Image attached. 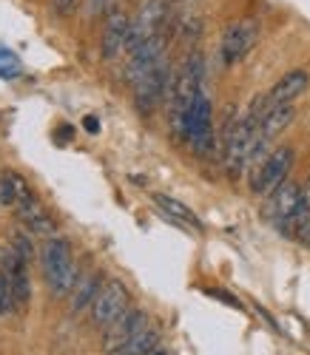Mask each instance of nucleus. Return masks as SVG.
<instances>
[{"instance_id": "aec40b11", "label": "nucleus", "mask_w": 310, "mask_h": 355, "mask_svg": "<svg viewBox=\"0 0 310 355\" xmlns=\"http://www.w3.org/2000/svg\"><path fill=\"white\" fill-rule=\"evenodd\" d=\"M20 74H23L20 57H17L9 46L0 43V77H3V80H17Z\"/></svg>"}, {"instance_id": "20e7f679", "label": "nucleus", "mask_w": 310, "mask_h": 355, "mask_svg": "<svg viewBox=\"0 0 310 355\" xmlns=\"http://www.w3.org/2000/svg\"><path fill=\"white\" fill-rule=\"evenodd\" d=\"M171 85H174V74H171V66L168 60H163L154 66L151 71H145L137 83H134V105L142 116H151L154 111L160 108L163 100L171 97Z\"/></svg>"}, {"instance_id": "dca6fc26", "label": "nucleus", "mask_w": 310, "mask_h": 355, "mask_svg": "<svg viewBox=\"0 0 310 355\" xmlns=\"http://www.w3.org/2000/svg\"><path fill=\"white\" fill-rule=\"evenodd\" d=\"M154 205H157L160 214H165L168 219H174V222H179V225H185V227H191V230L202 233V222H199V216L188 208V205H182L179 199H174V196H168V193H154Z\"/></svg>"}, {"instance_id": "412c9836", "label": "nucleus", "mask_w": 310, "mask_h": 355, "mask_svg": "<svg viewBox=\"0 0 310 355\" xmlns=\"http://www.w3.org/2000/svg\"><path fill=\"white\" fill-rule=\"evenodd\" d=\"M293 236H296V239L304 245V248H310V208H307V205H304V208H302V214L293 219Z\"/></svg>"}, {"instance_id": "bb28decb", "label": "nucleus", "mask_w": 310, "mask_h": 355, "mask_svg": "<svg viewBox=\"0 0 310 355\" xmlns=\"http://www.w3.org/2000/svg\"><path fill=\"white\" fill-rule=\"evenodd\" d=\"M302 193H304V205H307V208H310V176H307V182H304Z\"/></svg>"}, {"instance_id": "6e6552de", "label": "nucleus", "mask_w": 310, "mask_h": 355, "mask_svg": "<svg viewBox=\"0 0 310 355\" xmlns=\"http://www.w3.org/2000/svg\"><path fill=\"white\" fill-rule=\"evenodd\" d=\"M302 208H304L302 185H296V182H285V185H279V188L268 196L265 216H268L276 227H291L293 219L302 214Z\"/></svg>"}, {"instance_id": "1a4fd4ad", "label": "nucleus", "mask_w": 310, "mask_h": 355, "mask_svg": "<svg viewBox=\"0 0 310 355\" xmlns=\"http://www.w3.org/2000/svg\"><path fill=\"white\" fill-rule=\"evenodd\" d=\"M168 17V6L165 0H145L140 6V12L131 17V35H129V51H134L137 46H142L145 40H151L154 35L163 32V23Z\"/></svg>"}, {"instance_id": "a211bd4d", "label": "nucleus", "mask_w": 310, "mask_h": 355, "mask_svg": "<svg viewBox=\"0 0 310 355\" xmlns=\"http://www.w3.org/2000/svg\"><path fill=\"white\" fill-rule=\"evenodd\" d=\"M157 344H160V333L154 327H148V330H142L140 336H134L131 341H126L108 355H151L154 349H157Z\"/></svg>"}, {"instance_id": "ddd939ff", "label": "nucleus", "mask_w": 310, "mask_h": 355, "mask_svg": "<svg viewBox=\"0 0 310 355\" xmlns=\"http://www.w3.org/2000/svg\"><path fill=\"white\" fill-rule=\"evenodd\" d=\"M15 211H17V219H20L28 230L43 233V236H49V233L54 230L51 216L46 214L43 202L35 196V191H32V188H26V191L20 193V199H17V205H15Z\"/></svg>"}, {"instance_id": "cd10ccee", "label": "nucleus", "mask_w": 310, "mask_h": 355, "mask_svg": "<svg viewBox=\"0 0 310 355\" xmlns=\"http://www.w3.org/2000/svg\"><path fill=\"white\" fill-rule=\"evenodd\" d=\"M157 355H160V352H157Z\"/></svg>"}, {"instance_id": "f3484780", "label": "nucleus", "mask_w": 310, "mask_h": 355, "mask_svg": "<svg viewBox=\"0 0 310 355\" xmlns=\"http://www.w3.org/2000/svg\"><path fill=\"white\" fill-rule=\"evenodd\" d=\"M100 287H103L100 273H85V276H80L77 284H74V290H72V310L80 313V310L91 307V302H95V295L100 293Z\"/></svg>"}, {"instance_id": "39448f33", "label": "nucleus", "mask_w": 310, "mask_h": 355, "mask_svg": "<svg viewBox=\"0 0 310 355\" xmlns=\"http://www.w3.org/2000/svg\"><path fill=\"white\" fill-rule=\"evenodd\" d=\"M259 40V20L256 17H239L234 20L225 32H222V40H220V57H222V66H236L242 63L247 54L254 51Z\"/></svg>"}, {"instance_id": "7ed1b4c3", "label": "nucleus", "mask_w": 310, "mask_h": 355, "mask_svg": "<svg viewBox=\"0 0 310 355\" xmlns=\"http://www.w3.org/2000/svg\"><path fill=\"white\" fill-rule=\"evenodd\" d=\"M43 276H46V284L51 287L54 295H66L77 284L69 242L60 239V236H51V239H46V245H43Z\"/></svg>"}, {"instance_id": "393cba45", "label": "nucleus", "mask_w": 310, "mask_h": 355, "mask_svg": "<svg viewBox=\"0 0 310 355\" xmlns=\"http://www.w3.org/2000/svg\"><path fill=\"white\" fill-rule=\"evenodd\" d=\"M208 295H213V299H220V302H228L231 307H236V310H242V304H239L236 299H228V293H220V290H211Z\"/></svg>"}, {"instance_id": "b1692460", "label": "nucleus", "mask_w": 310, "mask_h": 355, "mask_svg": "<svg viewBox=\"0 0 310 355\" xmlns=\"http://www.w3.org/2000/svg\"><path fill=\"white\" fill-rule=\"evenodd\" d=\"M51 6L60 17H69L74 9H77V0H51Z\"/></svg>"}, {"instance_id": "6ab92c4d", "label": "nucleus", "mask_w": 310, "mask_h": 355, "mask_svg": "<svg viewBox=\"0 0 310 355\" xmlns=\"http://www.w3.org/2000/svg\"><path fill=\"white\" fill-rule=\"evenodd\" d=\"M28 185L23 182V176L15 171H0V205H17L20 193Z\"/></svg>"}, {"instance_id": "f8f14e48", "label": "nucleus", "mask_w": 310, "mask_h": 355, "mask_svg": "<svg viewBox=\"0 0 310 355\" xmlns=\"http://www.w3.org/2000/svg\"><path fill=\"white\" fill-rule=\"evenodd\" d=\"M310 88V74H307V69H291L288 74H282L279 77L270 88H268V103H270V108L273 105H288V103H296L304 92Z\"/></svg>"}, {"instance_id": "9d476101", "label": "nucleus", "mask_w": 310, "mask_h": 355, "mask_svg": "<svg viewBox=\"0 0 310 355\" xmlns=\"http://www.w3.org/2000/svg\"><path fill=\"white\" fill-rule=\"evenodd\" d=\"M142 330H148V313L145 310H126L114 324H108L103 333V355L114 352L117 347H122L126 341H131L134 336H140Z\"/></svg>"}, {"instance_id": "2eb2a0df", "label": "nucleus", "mask_w": 310, "mask_h": 355, "mask_svg": "<svg viewBox=\"0 0 310 355\" xmlns=\"http://www.w3.org/2000/svg\"><path fill=\"white\" fill-rule=\"evenodd\" d=\"M293 120H296V108H293V103H288V105H273V108L262 116V123H259V142H270V139H276V137L282 134Z\"/></svg>"}, {"instance_id": "423d86ee", "label": "nucleus", "mask_w": 310, "mask_h": 355, "mask_svg": "<svg viewBox=\"0 0 310 355\" xmlns=\"http://www.w3.org/2000/svg\"><path fill=\"white\" fill-rule=\"evenodd\" d=\"M126 310H129V287L120 279H106L100 293L95 295V302H91V324L106 330Z\"/></svg>"}, {"instance_id": "f257e3e1", "label": "nucleus", "mask_w": 310, "mask_h": 355, "mask_svg": "<svg viewBox=\"0 0 310 355\" xmlns=\"http://www.w3.org/2000/svg\"><path fill=\"white\" fill-rule=\"evenodd\" d=\"M202 80H205V60L199 51H191L182 60L179 71L174 74V85H171V131L177 139H185V120H188V111L197 100V94L202 92Z\"/></svg>"}, {"instance_id": "a878e982", "label": "nucleus", "mask_w": 310, "mask_h": 355, "mask_svg": "<svg viewBox=\"0 0 310 355\" xmlns=\"http://www.w3.org/2000/svg\"><path fill=\"white\" fill-rule=\"evenodd\" d=\"M85 131L97 134V131H100V123H97V120H91V116H88V120H85Z\"/></svg>"}, {"instance_id": "9b49d317", "label": "nucleus", "mask_w": 310, "mask_h": 355, "mask_svg": "<svg viewBox=\"0 0 310 355\" xmlns=\"http://www.w3.org/2000/svg\"><path fill=\"white\" fill-rule=\"evenodd\" d=\"M129 35H131V17L126 12L114 9L103 26V40H100V54L106 60H114L120 51H129Z\"/></svg>"}, {"instance_id": "f03ea898", "label": "nucleus", "mask_w": 310, "mask_h": 355, "mask_svg": "<svg viewBox=\"0 0 310 355\" xmlns=\"http://www.w3.org/2000/svg\"><path fill=\"white\" fill-rule=\"evenodd\" d=\"M293 148L282 145V148H273V151L256 162L247 165V185H251V193L259 196H270L279 185L288 182V173L293 168Z\"/></svg>"}, {"instance_id": "0eeeda50", "label": "nucleus", "mask_w": 310, "mask_h": 355, "mask_svg": "<svg viewBox=\"0 0 310 355\" xmlns=\"http://www.w3.org/2000/svg\"><path fill=\"white\" fill-rule=\"evenodd\" d=\"M185 142L194 148V154L205 157L213 148V114H211V100L205 97V92L197 94L188 120H185Z\"/></svg>"}, {"instance_id": "5701e85b", "label": "nucleus", "mask_w": 310, "mask_h": 355, "mask_svg": "<svg viewBox=\"0 0 310 355\" xmlns=\"http://www.w3.org/2000/svg\"><path fill=\"white\" fill-rule=\"evenodd\" d=\"M15 250L28 261L35 256V248H32V242H28V236L26 233H15Z\"/></svg>"}, {"instance_id": "4468645a", "label": "nucleus", "mask_w": 310, "mask_h": 355, "mask_svg": "<svg viewBox=\"0 0 310 355\" xmlns=\"http://www.w3.org/2000/svg\"><path fill=\"white\" fill-rule=\"evenodd\" d=\"M26 259L17 250H6L3 256V268L12 284V299H15V310L28 307V299H32V284H28V270H26Z\"/></svg>"}, {"instance_id": "4be33fe9", "label": "nucleus", "mask_w": 310, "mask_h": 355, "mask_svg": "<svg viewBox=\"0 0 310 355\" xmlns=\"http://www.w3.org/2000/svg\"><path fill=\"white\" fill-rule=\"evenodd\" d=\"M0 313H15V299H12V284L6 276V268L0 264Z\"/></svg>"}]
</instances>
